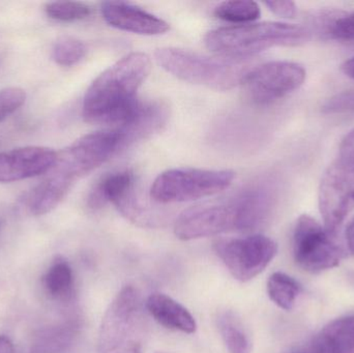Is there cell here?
I'll return each instance as SVG.
<instances>
[{
    "label": "cell",
    "mask_w": 354,
    "mask_h": 353,
    "mask_svg": "<svg viewBox=\"0 0 354 353\" xmlns=\"http://www.w3.org/2000/svg\"><path fill=\"white\" fill-rule=\"evenodd\" d=\"M151 70L149 55L132 52L104 70L85 93L82 114L85 122L122 126L136 111L137 93Z\"/></svg>",
    "instance_id": "1"
},
{
    "label": "cell",
    "mask_w": 354,
    "mask_h": 353,
    "mask_svg": "<svg viewBox=\"0 0 354 353\" xmlns=\"http://www.w3.org/2000/svg\"><path fill=\"white\" fill-rule=\"evenodd\" d=\"M268 215L263 195L250 187L232 198L183 211L174 224V233L179 240H192L234 230L250 231L261 225Z\"/></svg>",
    "instance_id": "2"
},
{
    "label": "cell",
    "mask_w": 354,
    "mask_h": 353,
    "mask_svg": "<svg viewBox=\"0 0 354 353\" xmlns=\"http://www.w3.org/2000/svg\"><path fill=\"white\" fill-rule=\"evenodd\" d=\"M309 39L306 27L270 21L214 29L205 35L204 43L221 57L248 59L264 50L299 46Z\"/></svg>",
    "instance_id": "3"
},
{
    "label": "cell",
    "mask_w": 354,
    "mask_h": 353,
    "mask_svg": "<svg viewBox=\"0 0 354 353\" xmlns=\"http://www.w3.org/2000/svg\"><path fill=\"white\" fill-rule=\"evenodd\" d=\"M155 58L162 68L176 78L218 91L241 85L252 70L248 59L206 57L177 48L158 49Z\"/></svg>",
    "instance_id": "4"
},
{
    "label": "cell",
    "mask_w": 354,
    "mask_h": 353,
    "mask_svg": "<svg viewBox=\"0 0 354 353\" xmlns=\"http://www.w3.org/2000/svg\"><path fill=\"white\" fill-rule=\"evenodd\" d=\"M142 307L132 286L122 288L110 303L100 327L97 353H141Z\"/></svg>",
    "instance_id": "5"
},
{
    "label": "cell",
    "mask_w": 354,
    "mask_h": 353,
    "mask_svg": "<svg viewBox=\"0 0 354 353\" xmlns=\"http://www.w3.org/2000/svg\"><path fill=\"white\" fill-rule=\"evenodd\" d=\"M234 178L235 173L231 170L174 168L162 172L156 178L151 196L159 203L198 200L226 190Z\"/></svg>",
    "instance_id": "6"
},
{
    "label": "cell",
    "mask_w": 354,
    "mask_h": 353,
    "mask_svg": "<svg viewBox=\"0 0 354 353\" xmlns=\"http://www.w3.org/2000/svg\"><path fill=\"white\" fill-rule=\"evenodd\" d=\"M122 149L124 137L118 128L91 133L57 153V160L52 168L75 184Z\"/></svg>",
    "instance_id": "7"
},
{
    "label": "cell",
    "mask_w": 354,
    "mask_h": 353,
    "mask_svg": "<svg viewBox=\"0 0 354 353\" xmlns=\"http://www.w3.org/2000/svg\"><path fill=\"white\" fill-rule=\"evenodd\" d=\"M214 249L233 278L243 283L260 275L278 252L276 242L261 234L222 238L214 242Z\"/></svg>",
    "instance_id": "8"
},
{
    "label": "cell",
    "mask_w": 354,
    "mask_h": 353,
    "mask_svg": "<svg viewBox=\"0 0 354 353\" xmlns=\"http://www.w3.org/2000/svg\"><path fill=\"white\" fill-rule=\"evenodd\" d=\"M342 251L319 222L308 215L301 216L293 232V257L304 271L322 273L340 263Z\"/></svg>",
    "instance_id": "9"
},
{
    "label": "cell",
    "mask_w": 354,
    "mask_h": 353,
    "mask_svg": "<svg viewBox=\"0 0 354 353\" xmlns=\"http://www.w3.org/2000/svg\"><path fill=\"white\" fill-rule=\"evenodd\" d=\"M306 76L305 68L297 62L270 61L252 68L241 86L256 105H270L297 90Z\"/></svg>",
    "instance_id": "10"
},
{
    "label": "cell",
    "mask_w": 354,
    "mask_h": 353,
    "mask_svg": "<svg viewBox=\"0 0 354 353\" xmlns=\"http://www.w3.org/2000/svg\"><path fill=\"white\" fill-rule=\"evenodd\" d=\"M324 227L336 236L354 211V164L338 159L326 170L318 193Z\"/></svg>",
    "instance_id": "11"
},
{
    "label": "cell",
    "mask_w": 354,
    "mask_h": 353,
    "mask_svg": "<svg viewBox=\"0 0 354 353\" xmlns=\"http://www.w3.org/2000/svg\"><path fill=\"white\" fill-rule=\"evenodd\" d=\"M57 153L43 146H25L0 153V182H20L50 171Z\"/></svg>",
    "instance_id": "12"
},
{
    "label": "cell",
    "mask_w": 354,
    "mask_h": 353,
    "mask_svg": "<svg viewBox=\"0 0 354 353\" xmlns=\"http://www.w3.org/2000/svg\"><path fill=\"white\" fill-rule=\"evenodd\" d=\"M104 20L114 28L142 35H163L169 30L166 21L129 2L107 1L102 4Z\"/></svg>",
    "instance_id": "13"
},
{
    "label": "cell",
    "mask_w": 354,
    "mask_h": 353,
    "mask_svg": "<svg viewBox=\"0 0 354 353\" xmlns=\"http://www.w3.org/2000/svg\"><path fill=\"white\" fill-rule=\"evenodd\" d=\"M169 108L163 102L140 103L132 117L118 128L124 137V149L160 132L167 124Z\"/></svg>",
    "instance_id": "14"
},
{
    "label": "cell",
    "mask_w": 354,
    "mask_h": 353,
    "mask_svg": "<svg viewBox=\"0 0 354 353\" xmlns=\"http://www.w3.org/2000/svg\"><path fill=\"white\" fill-rule=\"evenodd\" d=\"M149 314L159 325L172 331L194 334L197 323L185 307L164 294H153L147 300Z\"/></svg>",
    "instance_id": "15"
},
{
    "label": "cell",
    "mask_w": 354,
    "mask_h": 353,
    "mask_svg": "<svg viewBox=\"0 0 354 353\" xmlns=\"http://www.w3.org/2000/svg\"><path fill=\"white\" fill-rule=\"evenodd\" d=\"M73 182L50 169L44 180L29 193L26 207L32 216H44L51 213L70 192Z\"/></svg>",
    "instance_id": "16"
},
{
    "label": "cell",
    "mask_w": 354,
    "mask_h": 353,
    "mask_svg": "<svg viewBox=\"0 0 354 353\" xmlns=\"http://www.w3.org/2000/svg\"><path fill=\"white\" fill-rule=\"evenodd\" d=\"M305 353H354V315L335 319L312 340Z\"/></svg>",
    "instance_id": "17"
},
{
    "label": "cell",
    "mask_w": 354,
    "mask_h": 353,
    "mask_svg": "<svg viewBox=\"0 0 354 353\" xmlns=\"http://www.w3.org/2000/svg\"><path fill=\"white\" fill-rule=\"evenodd\" d=\"M133 190H135V175L131 170L107 174L93 187L88 197V207L99 209L107 203L118 207Z\"/></svg>",
    "instance_id": "18"
},
{
    "label": "cell",
    "mask_w": 354,
    "mask_h": 353,
    "mask_svg": "<svg viewBox=\"0 0 354 353\" xmlns=\"http://www.w3.org/2000/svg\"><path fill=\"white\" fill-rule=\"evenodd\" d=\"M41 283L52 300L59 302L70 300L74 292V275L68 261L64 257H56L44 275Z\"/></svg>",
    "instance_id": "19"
},
{
    "label": "cell",
    "mask_w": 354,
    "mask_h": 353,
    "mask_svg": "<svg viewBox=\"0 0 354 353\" xmlns=\"http://www.w3.org/2000/svg\"><path fill=\"white\" fill-rule=\"evenodd\" d=\"M218 330L229 353H251L252 343L239 317L226 311L218 317Z\"/></svg>",
    "instance_id": "20"
},
{
    "label": "cell",
    "mask_w": 354,
    "mask_h": 353,
    "mask_svg": "<svg viewBox=\"0 0 354 353\" xmlns=\"http://www.w3.org/2000/svg\"><path fill=\"white\" fill-rule=\"evenodd\" d=\"M301 292V286L299 282L286 274L277 271L268 279V296L274 305L283 310H292Z\"/></svg>",
    "instance_id": "21"
},
{
    "label": "cell",
    "mask_w": 354,
    "mask_h": 353,
    "mask_svg": "<svg viewBox=\"0 0 354 353\" xmlns=\"http://www.w3.org/2000/svg\"><path fill=\"white\" fill-rule=\"evenodd\" d=\"M317 24L324 37L343 43H354V10L322 15L318 17Z\"/></svg>",
    "instance_id": "22"
},
{
    "label": "cell",
    "mask_w": 354,
    "mask_h": 353,
    "mask_svg": "<svg viewBox=\"0 0 354 353\" xmlns=\"http://www.w3.org/2000/svg\"><path fill=\"white\" fill-rule=\"evenodd\" d=\"M76 335V325H64L47 330L37 338L33 353H58L66 350Z\"/></svg>",
    "instance_id": "23"
},
{
    "label": "cell",
    "mask_w": 354,
    "mask_h": 353,
    "mask_svg": "<svg viewBox=\"0 0 354 353\" xmlns=\"http://www.w3.org/2000/svg\"><path fill=\"white\" fill-rule=\"evenodd\" d=\"M261 14L259 6L254 1H225L214 8L218 19L231 23H247L257 20Z\"/></svg>",
    "instance_id": "24"
},
{
    "label": "cell",
    "mask_w": 354,
    "mask_h": 353,
    "mask_svg": "<svg viewBox=\"0 0 354 353\" xmlns=\"http://www.w3.org/2000/svg\"><path fill=\"white\" fill-rule=\"evenodd\" d=\"M86 46L76 37L64 35L52 48V58L62 66H73L79 64L86 55Z\"/></svg>",
    "instance_id": "25"
},
{
    "label": "cell",
    "mask_w": 354,
    "mask_h": 353,
    "mask_svg": "<svg viewBox=\"0 0 354 353\" xmlns=\"http://www.w3.org/2000/svg\"><path fill=\"white\" fill-rule=\"evenodd\" d=\"M45 12L58 22H75L91 16L93 10L88 4L79 1H55L45 6Z\"/></svg>",
    "instance_id": "26"
},
{
    "label": "cell",
    "mask_w": 354,
    "mask_h": 353,
    "mask_svg": "<svg viewBox=\"0 0 354 353\" xmlns=\"http://www.w3.org/2000/svg\"><path fill=\"white\" fill-rule=\"evenodd\" d=\"M26 102V93L20 87L10 86L0 89V122L8 120Z\"/></svg>",
    "instance_id": "27"
},
{
    "label": "cell",
    "mask_w": 354,
    "mask_h": 353,
    "mask_svg": "<svg viewBox=\"0 0 354 353\" xmlns=\"http://www.w3.org/2000/svg\"><path fill=\"white\" fill-rule=\"evenodd\" d=\"M326 114L354 113V90L343 91L326 99L322 105Z\"/></svg>",
    "instance_id": "28"
},
{
    "label": "cell",
    "mask_w": 354,
    "mask_h": 353,
    "mask_svg": "<svg viewBox=\"0 0 354 353\" xmlns=\"http://www.w3.org/2000/svg\"><path fill=\"white\" fill-rule=\"evenodd\" d=\"M264 4L270 12L283 18H295L297 14V4L292 1H266Z\"/></svg>",
    "instance_id": "29"
},
{
    "label": "cell",
    "mask_w": 354,
    "mask_h": 353,
    "mask_svg": "<svg viewBox=\"0 0 354 353\" xmlns=\"http://www.w3.org/2000/svg\"><path fill=\"white\" fill-rule=\"evenodd\" d=\"M339 159L347 163L354 164V128L343 139L340 145Z\"/></svg>",
    "instance_id": "30"
},
{
    "label": "cell",
    "mask_w": 354,
    "mask_h": 353,
    "mask_svg": "<svg viewBox=\"0 0 354 353\" xmlns=\"http://www.w3.org/2000/svg\"><path fill=\"white\" fill-rule=\"evenodd\" d=\"M0 353H15L12 342L6 336H0Z\"/></svg>",
    "instance_id": "31"
},
{
    "label": "cell",
    "mask_w": 354,
    "mask_h": 353,
    "mask_svg": "<svg viewBox=\"0 0 354 353\" xmlns=\"http://www.w3.org/2000/svg\"><path fill=\"white\" fill-rule=\"evenodd\" d=\"M346 240L349 251H351V254L354 255V221L349 224L348 227H347Z\"/></svg>",
    "instance_id": "32"
},
{
    "label": "cell",
    "mask_w": 354,
    "mask_h": 353,
    "mask_svg": "<svg viewBox=\"0 0 354 353\" xmlns=\"http://www.w3.org/2000/svg\"><path fill=\"white\" fill-rule=\"evenodd\" d=\"M342 70L346 76H348L349 78L354 80V57L346 60V61L342 64Z\"/></svg>",
    "instance_id": "33"
},
{
    "label": "cell",
    "mask_w": 354,
    "mask_h": 353,
    "mask_svg": "<svg viewBox=\"0 0 354 353\" xmlns=\"http://www.w3.org/2000/svg\"><path fill=\"white\" fill-rule=\"evenodd\" d=\"M295 353H305V352H304V350H301V352H295Z\"/></svg>",
    "instance_id": "34"
},
{
    "label": "cell",
    "mask_w": 354,
    "mask_h": 353,
    "mask_svg": "<svg viewBox=\"0 0 354 353\" xmlns=\"http://www.w3.org/2000/svg\"><path fill=\"white\" fill-rule=\"evenodd\" d=\"M159 353H163V352H159Z\"/></svg>",
    "instance_id": "35"
}]
</instances>
